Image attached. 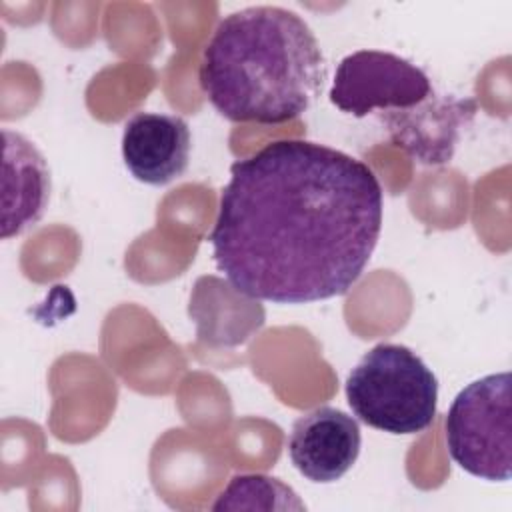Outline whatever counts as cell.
I'll return each instance as SVG.
<instances>
[{"label": "cell", "instance_id": "1", "mask_svg": "<svg viewBox=\"0 0 512 512\" xmlns=\"http://www.w3.org/2000/svg\"><path fill=\"white\" fill-rule=\"evenodd\" d=\"M374 170L310 140H276L230 166L210 232L234 290L274 304L346 294L382 228Z\"/></svg>", "mask_w": 512, "mask_h": 512}, {"label": "cell", "instance_id": "2", "mask_svg": "<svg viewBox=\"0 0 512 512\" xmlns=\"http://www.w3.org/2000/svg\"><path fill=\"white\" fill-rule=\"evenodd\" d=\"M326 80L310 26L282 6H248L224 16L202 50L198 82L232 122L284 124L304 114Z\"/></svg>", "mask_w": 512, "mask_h": 512}, {"label": "cell", "instance_id": "3", "mask_svg": "<svg viewBox=\"0 0 512 512\" xmlns=\"http://www.w3.org/2000/svg\"><path fill=\"white\" fill-rule=\"evenodd\" d=\"M346 398L364 424L388 434H416L436 416L438 380L414 350L382 342L350 370Z\"/></svg>", "mask_w": 512, "mask_h": 512}, {"label": "cell", "instance_id": "4", "mask_svg": "<svg viewBox=\"0 0 512 512\" xmlns=\"http://www.w3.org/2000/svg\"><path fill=\"white\" fill-rule=\"evenodd\" d=\"M446 444L468 474L506 482L512 476L510 372L482 376L462 388L446 414Z\"/></svg>", "mask_w": 512, "mask_h": 512}, {"label": "cell", "instance_id": "5", "mask_svg": "<svg viewBox=\"0 0 512 512\" xmlns=\"http://www.w3.org/2000/svg\"><path fill=\"white\" fill-rule=\"evenodd\" d=\"M430 92V78L410 60L382 50H358L336 66L328 98L338 110L364 118L374 110L412 108Z\"/></svg>", "mask_w": 512, "mask_h": 512}, {"label": "cell", "instance_id": "6", "mask_svg": "<svg viewBox=\"0 0 512 512\" xmlns=\"http://www.w3.org/2000/svg\"><path fill=\"white\" fill-rule=\"evenodd\" d=\"M360 426L346 412L330 406L300 416L288 436V456L310 482L340 480L358 460Z\"/></svg>", "mask_w": 512, "mask_h": 512}, {"label": "cell", "instance_id": "7", "mask_svg": "<svg viewBox=\"0 0 512 512\" xmlns=\"http://www.w3.org/2000/svg\"><path fill=\"white\" fill-rule=\"evenodd\" d=\"M478 104L472 98H438L434 90L426 100L404 110H386L380 120L386 124L396 146L404 148L422 164L450 162L460 126L472 122Z\"/></svg>", "mask_w": 512, "mask_h": 512}, {"label": "cell", "instance_id": "8", "mask_svg": "<svg viewBox=\"0 0 512 512\" xmlns=\"http://www.w3.org/2000/svg\"><path fill=\"white\" fill-rule=\"evenodd\" d=\"M190 128L184 118L164 112H136L122 132V158L130 174L152 186L182 176L190 160Z\"/></svg>", "mask_w": 512, "mask_h": 512}, {"label": "cell", "instance_id": "9", "mask_svg": "<svg viewBox=\"0 0 512 512\" xmlns=\"http://www.w3.org/2000/svg\"><path fill=\"white\" fill-rule=\"evenodd\" d=\"M2 238L34 226L50 198V170L38 148L18 132L2 130Z\"/></svg>", "mask_w": 512, "mask_h": 512}, {"label": "cell", "instance_id": "10", "mask_svg": "<svg viewBox=\"0 0 512 512\" xmlns=\"http://www.w3.org/2000/svg\"><path fill=\"white\" fill-rule=\"evenodd\" d=\"M304 502L282 480L266 474H238L218 494L212 510H304Z\"/></svg>", "mask_w": 512, "mask_h": 512}]
</instances>
